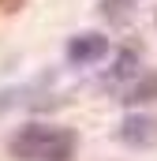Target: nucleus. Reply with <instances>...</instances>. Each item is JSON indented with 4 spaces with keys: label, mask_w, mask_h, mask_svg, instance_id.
I'll return each mask as SVG.
<instances>
[{
    "label": "nucleus",
    "mask_w": 157,
    "mask_h": 161,
    "mask_svg": "<svg viewBox=\"0 0 157 161\" xmlns=\"http://www.w3.org/2000/svg\"><path fill=\"white\" fill-rule=\"evenodd\" d=\"M78 150V135L56 124H23L8 139V154L15 161H71Z\"/></svg>",
    "instance_id": "nucleus-1"
},
{
    "label": "nucleus",
    "mask_w": 157,
    "mask_h": 161,
    "mask_svg": "<svg viewBox=\"0 0 157 161\" xmlns=\"http://www.w3.org/2000/svg\"><path fill=\"white\" fill-rule=\"evenodd\" d=\"M109 53H112V45H109V38L101 30H82L75 38H68V45H64V56H68L71 68H94Z\"/></svg>",
    "instance_id": "nucleus-2"
},
{
    "label": "nucleus",
    "mask_w": 157,
    "mask_h": 161,
    "mask_svg": "<svg viewBox=\"0 0 157 161\" xmlns=\"http://www.w3.org/2000/svg\"><path fill=\"white\" fill-rule=\"evenodd\" d=\"M116 139L123 146H131V150H150V146H157V116H150V113L123 116V124L116 127Z\"/></svg>",
    "instance_id": "nucleus-3"
},
{
    "label": "nucleus",
    "mask_w": 157,
    "mask_h": 161,
    "mask_svg": "<svg viewBox=\"0 0 157 161\" xmlns=\"http://www.w3.org/2000/svg\"><path fill=\"white\" fill-rule=\"evenodd\" d=\"M138 64H142V49H135V45L120 49L112 56V64H109V71L101 75V86H127L138 75Z\"/></svg>",
    "instance_id": "nucleus-4"
},
{
    "label": "nucleus",
    "mask_w": 157,
    "mask_h": 161,
    "mask_svg": "<svg viewBox=\"0 0 157 161\" xmlns=\"http://www.w3.org/2000/svg\"><path fill=\"white\" fill-rule=\"evenodd\" d=\"M120 101L131 105V109L157 105V71H150V75H135V79L123 86V97H120Z\"/></svg>",
    "instance_id": "nucleus-5"
},
{
    "label": "nucleus",
    "mask_w": 157,
    "mask_h": 161,
    "mask_svg": "<svg viewBox=\"0 0 157 161\" xmlns=\"http://www.w3.org/2000/svg\"><path fill=\"white\" fill-rule=\"evenodd\" d=\"M52 82V75H45L41 82H26V86H8V90H0V116L4 113H11L15 105H23L26 101V94H38L41 86H49Z\"/></svg>",
    "instance_id": "nucleus-6"
},
{
    "label": "nucleus",
    "mask_w": 157,
    "mask_h": 161,
    "mask_svg": "<svg viewBox=\"0 0 157 161\" xmlns=\"http://www.w3.org/2000/svg\"><path fill=\"white\" fill-rule=\"evenodd\" d=\"M131 4H135V0H101V4H97V11H101L109 23H120V19H127Z\"/></svg>",
    "instance_id": "nucleus-7"
}]
</instances>
